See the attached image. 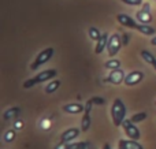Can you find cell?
I'll return each mask as SVG.
<instances>
[{
  "mask_svg": "<svg viewBox=\"0 0 156 149\" xmlns=\"http://www.w3.org/2000/svg\"><path fill=\"white\" fill-rule=\"evenodd\" d=\"M110 112H111V118H112L114 126H116V127L122 126V123H123V120H125V116H126V107H125L123 101H122L121 99H115V100H114Z\"/></svg>",
  "mask_w": 156,
  "mask_h": 149,
  "instance_id": "6da1fadb",
  "label": "cell"
},
{
  "mask_svg": "<svg viewBox=\"0 0 156 149\" xmlns=\"http://www.w3.org/2000/svg\"><path fill=\"white\" fill-rule=\"evenodd\" d=\"M54 54H55V49L54 48H45L44 51H41L40 54L37 55V57L34 59V62L32 63V66H30V68L32 70H37L40 66H43L44 63H47L49 59H51L52 56H54Z\"/></svg>",
  "mask_w": 156,
  "mask_h": 149,
  "instance_id": "7a4b0ae2",
  "label": "cell"
},
{
  "mask_svg": "<svg viewBox=\"0 0 156 149\" xmlns=\"http://www.w3.org/2000/svg\"><path fill=\"white\" fill-rule=\"evenodd\" d=\"M122 45H123V43H122V37L119 34H112L110 36V38H108V44H107V52L108 55H110L111 57L115 56L116 54H118L119 51H121Z\"/></svg>",
  "mask_w": 156,
  "mask_h": 149,
  "instance_id": "3957f363",
  "label": "cell"
},
{
  "mask_svg": "<svg viewBox=\"0 0 156 149\" xmlns=\"http://www.w3.org/2000/svg\"><path fill=\"white\" fill-rule=\"evenodd\" d=\"M122 127H123L125 133H126V136L129 137V138L136 140V141H138V140H140V137H141L140 130H138L137 126H136L130 119H125L123 123H122Z\"/></svg>",
  "mask_w": 156,
  "mask_h": 149,
  "instance_id": "277c9868",
  "label": "cell"
},
{
  "mask_svg": "<svg viewBox=\"0 0 156 149\" xmlns=\"http://www.w3.org/2000/svg\"><path fill=\"white\" fill-rule=\"evenodd\" d=\"M136 19L140 21L141 23H151L152 22V15H151V5H149V3H144L143 10H140L137 12Z\"/></svg>",
  "mask_w": 156,
  "mask_h": 149,
  "instance_id": "5b68a950",
  "label": "cell"
},
{
  "mask_svg": "<svg viewBox=\"0 0 156 149\" xmlns=\"http://www.w3.org/2000/svg\"><path fill=\"white\" fill-rule=\"evenodd\" d=\"M125 78H126V75H125L123 70L116 68V70H111L110 75L107 77V81L114 85H121L122 82H125Z\"/></svg>",
  "mask_w": 156,
  "mask_h": 149,
  "instance_id": "8992f818",
  "label": "cell"
},
{
  "mask_svg": "<svg viewBox=\"0 0 156 149\" xmlns=\"http://www.w3.org/2000/svg\"><path fill=\"white\" fill-rule=\"evenodd\" d=\"M144 78V73L143 71H132L130 74H127L126 78H125V85L127 86H134V85L140 84Z\"/></svg>",
  "mask_w": 156,
  "mask_h": 149,
  "instance_id": "52a82bcc",
  "label": "cell"
},
{
  "mask_svg": "<svg viewBox=\"0 0 156 149\" xmlns=\"http://www.w3.org/2000/svg\"><path fill=\"white\" fill-rule=\"evenodd\" d=\"M116 19H118V22L122 26H126V27H129V29H137V26H138L137 22L130 15H127V14H118Z\"/></svg>",
  "mask_w": 156,
  "mask_h": 149,
  "instance_id": "ba28073f",
  "label": "cell"
},
{
  "mask_svg": "<svg viewBox=\"0 0 156 149\" xmlns=\"http://www.w3.org/2000/svg\"><path fill=\"white\" fill-rule=\"evenodd\" d=\"M80 131H82V130H80V129H77V127H70L66 131H63L62 136H60V140H62L63 142H71L80 136Z\"/></svg>",
  "mask_w": 156,
  "mask_h": 149,
  "instance_id": "9c48e42d",
  "label": "cell"
},
{
  "mask_svg": "<svg viewBox=\"0 0 156 149\" xmlns=\"http://www.w3.org/2000/svg\"><path fill=\"white\" fill-rule=\"evenodd\" d=\"M56 74H58V71L54 70V68H51V70H44V71H41V73H38L37 75L34 77V79L37 84H41V82H44V81H49V79L55 78Z\"/></svg>",
  "mask_w": 156,
  "mask_h": 149,
  "instance_id": "30bf717a",
  "label": "cell"
},
{
  "mask_svg": "<svg viewBox=\"0 0 156 149\" xmlns=\"http://www.w3.org/2000/svg\"><path fill=\"white\" fill-rule=\"evenodd\" d=\"M62 109L66 112V114L76 115V114H81V112L85 111V107H83L81 103H70V104H66V106H63Z\"/></svg>",
  "mask_w": 156,
  "mask_h": 149,
  "instance_id": "8fae6325",
  "label": "cell"
},
{
  "mask_svg": "<svg viewBox=\"0 0 156 149\" xmlns=\"http://www.w3.org/2000/svg\"><path fill=\"white\" fill-rule=\"evenodd\" d=\"M118 148L119 149H144V147L141 144H138L136 140H119L118 142Z\"/></svg>",
  "mask_w": 156,
  "mask_h": 149,
  "instance_id": "7c38bea8",
  "label": "cell"
},
{
  "mask_svg": "<svg viewBox=\"0 0 156 149\" xmlns=\"http://www.w3.org/2000/svg\"><path fill=\"white\" fill-rule=\"evenodd\" d=\"M108 34L107 33H103L101 37L97 40V44H96V48H94V52H96L97 55H100L104 49H107V44H108Z\"/></svg>",
  "mask_w": 156,
  "mask_h": 149,
  "instance_id": "4fadbf2b",
  "label": "cell"
},
{
  "mask_svg": "<svg viewBox=\"0 0 156 149\" xmlns=\"http://www.w3.org/2000/svg\"><path fill=\"white\" fill-rule=\"evenodd\" d=\"M81 147H86V142H77V144H73V142H63L62 141L54 149H80Z\"/></svg>",
  "mask_w": 156,
  "mask_h": 149,
  "instance_id": "5bb4252c",
  "label": "cell"
},
{
  "mask_svg": "<svg viewBox=\"0 0 156 149\" xmlns=\"http://www.w3.org/2000/svg\"><path fill=\"white\" fill-rule=\"evenodd\" d=\"M90 129V111H85L83 112V116H82V120H81V130L83 133Z\"/></svg>",
  "mask_w": 156,
  "mask_h": 149,
  "instance_id": "9a60e30c",
  "label": "cell"
},
{
  "mask_svg": "<svg viewBox=\"0 0 156 149\" xmlns=\"http://www.w3.org/2000/svg\"><path fill=\"white\" fill-rule=\"evenodd\" d=\"M136 30H138L140 33H143V34H145V36H154L155 32H156L155 27L154 26H149L148 23H140Z\"/></svg>",
  "mask_w": 156,
  "mask_h": 149,
  "instance_id": "2e32d148",
  "label": "cell"
},
{
  "mask_svg": "<svg viewBox=\"0 0 156 149\" xmlns=\"http://www.w3.org/2000/svg\"><path fill=\"white\" fill-rule=\"evenodd\" d=\"M19 114H21V108H19V107H12V108L7 109V111L4 112L3 118H4L5 120H8V119H11V118H16Z\"/></svg>",
  "mask_w": 156,
  "mask_h": 149,
  "instance_id": "e0dca14e",
  "label": "cell"
},
{
  "mask_svg": "<svg viewBox=\"0 0 156 149\" xmlns=\"http://www.w3.org/2000/svg\"><path fill=\"white\" fill-rule=\"evenodd\" d=\"M60 86V81H58V79H55V81H51L48 85L45 86V93H48V95H51V93L56 92L58 89H59Z\"/></svg>",
  "mask_w": 156,
  "mask_h": 149,
  "instance_id": "ac0fdd59",
  "label": "cell"
},
{
  "mask_svg": "<svg viewBox=\"0 0 156 149\" xmlns=\"http://www.w3.org/2000/svg\"><path fill=\"white\" fill-rule=\"evenodd\" d=\"M104 67L107 68V70H116V68H121V60H118V59H110L104 64Z\"/></svg>",
  "mask_w": 156,
  "mask_h": 149,
  "instance_id": "d6986e66",
  "label": "cell"
},
{
  "mask_svg": "<svg viewBox=\"0 0 156 149\" xmlns=\"http://www.w3.org/2000/svg\"><path fill=\"white\" fill-rule=\"evenodd\" d=\"M88 34H89V37L92 38V40H94V41H97L100 37H101V33H100V30L97 29V27H94V26H90L88 29Z\"/></svg>",
  "mask_w": 156,
  "mask_h": 149,
  "instance_id": "ffe728a7",
  "label": "cell"
},
{
  "mask_svg": "<svg viewBox=\"0 0 156 149\" xmlns=\"http://www.w3.org/2000/svg\"><path fill=\"white\" fill-rule=\"evenodd\" d=\"M141 56H143V59L145 60L147 63H149V64H154V63L156 62V57L149 51H145V49L141 52Z\"/></svg>",
  "mask_w": 156,
  "mask_h": 149,
  "instance_id": "44dd1931",
  "label": "cell"
},
{
  "mask_svg": "<svg viewBox=\"0 0 156 149\" xmlns=\"http://www.w3.org/2000/svg\"><path fill=\"white\" fill-rule=\"evenodd\" d=\"M145 119H147V112H138V114H134L130 118V120H132L133 123H140Z\"/></svg>",
  "mask_w": 156,
  "mask_h": 149,
  "instance_id": "7402d4cb",
  "label": "cell"
},
{
  "mask_svg": "<svg viewBox=\"0 0 156 149\" xmlns=\"http://www.w3.org/2000/svg\"><path fill=\"white\" fill-rule=\"evenodd\" d=\"M15 137H16L15 131H14V130H7V131H5V134H4V141L5 142H11V141H14V140H15Z\"/></svg>",
  "mask_w": 156,
  "mask_h": 149,
  "instance_id": "603a6c76",
  "label": "cell"
},
{
  "mask_svg": "<svg viewBox=\"0 0 156 149\" xmlns=\"http://www.w3.org/2000/svg\"><path fill=\"white\" fill-rule=\"evenodd\" d=\"M121 2L127 5H141L143 4V0H121Z\"/></svg>",
  "mask_w": 156,
  "mask_h": 149,
  "instance_id": "cb8c5ba5",
  "label": "cell"
},
{
  "mask_svg": "<svg viewBox=\"0 0 156 149\" xmlns=\"http://www.w3.org/2000/svg\"><path fill=\"white\" fill-rule=\"evenodd\" d=\"M90 101H92L93 104H97V106H103V104L105 103L104 99H103V97H97V96H96V97H92Z\"/></svg>",
  "mask_w": 156,
  "mask_h": 149,
  "instance_id": "d4e9b609",
  "label": "cell"
},
{
  "mask_svg": "<svg viewBox=\"0 0 156 149\" xmlns=\"http://www.w3.org/2000/svg\"><path fill=\"white\" fill-rule=\"evenodd\" d=\"M23 126H25L23 120H16V122L14 123V127L15 129H23Z\"/></svg>",
  "mask_w": 156,
  "mask_h": 149,
  "instance_id": "484cf974",
  "label": "cell"
},
{
  "mask_svg": "<svg viewBox=\"0 0 156 149\" xmlns=\"http://www.w3.org/2000/svg\"><path fill=\"white\" fill-rule=\"evenodd\" d=\"M122 43H123V45H127L129 44V34H122Z\"/></svg>",
  "mask_w": 156,
  "mask_h": 149,
  "instance_id": "4316f807",
  "label": "cell"
},
{
  "mask_svg": "<svg viewBox=\"0 0 156 149\" xmlns=\"http://www.w3.org/2000/svg\"><path fill=\"white\" fill-rule=\"evenodd\" d=\"M103 149H111V145L108 144V142H105V144L103 145Z\"/></svg>",
  "mask_w": 156,
  "mask_h": 149,
  "instance_id": "83f0119b",
  "label": "cell"
},
{
  "mask_svg": "<svg viewBox=\"0 0 156 149\" xmlns=\"http://www.w3.org/2000/svg\"><path fill=\"white\" fill-rule=\"evenodd\" d=\"M151 44H152V45H156V36L151 40Z\"/></svg>",
  "mask_w": 156,
  "mask_h": 149,
  "instance_id": "f1b7e54d",
  "label": "cell"
},
{
  "mask_svg": "<svg viewBox=\"0 0 156 149\" xmlns=\"http://www.w3.org/2000/svg\"><path fill=\"white\" fill-rule=\"evenodd\" d=\"M152 66H154V68H155V71H156V62L154 63V64H152Z\"/></svg>",
  "mask_w": 156,
  "mask_h": 149,
  "instance_id": "f546056e",
  "label": "cell"
},
{
  "mask_svg": "<svg viewBox=\"0 0 156 149\" xmlns=\"http://www.w3.org/2000/svg\"><path fill=\"white\" fill-rule=\"evenodd\" d=\"M80 149H86V147H81Z\"/></svg>",
  "mask_w": 156,
  "mask_h": 149,
  "instance_id": "4dcf8cb0",
  "label": "cell"
},
{
  "mask_svg": "<svg viewBox=\"0 0 156 149\" xmlns=\"http://www.w3.org/2000/svg\"><path fill=\"white\" fill-rule=\"evenodd\" d=\"M155 104H156V101H155Z\"/></svg>",
  "mask_w": 156,
  "mask_h": 149,
  "instance_id": "1f68e13d",
  "label": "cell"
},
{
  "mask_svg": "<svg viewBox=\"0 0 156 149\" xmlns=\"http://www.w3.org/2000/svg\"><path fill=\"white\" fill-rule=\"evenodd\" d=\"M118 149H119V148H118Z\"/></svg>",
  "mask_w": 156,
  "mask_h": 149,
  "instance_id": "d6a6232c",
  "label": "cell"
}]
</instances>
